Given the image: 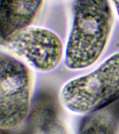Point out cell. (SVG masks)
<instances>
[{"mask_svg":"<svg viewBox=\"0 0 119 134\" xmlns=\"http://www.w3.org/2000/svg\"><path fill=\"white\" fill-rule=\"evenodd\" d=\"M33 79L29 66L11 53L0 52V129L14 131L31 110Z\"/></svg>","mask_w":119,"mask_h":134,"instance_id":"3","label":"cell"},{"mask_svg":"<svg viewBox=\"0 0 119 134\" xmlns=\"http://www.w3.org/2000/svg\"><path fill=\"white\" fill-rule=\"evenodd\" d=\"M67 110L87 115L102 110L119 98V51L92 72L67 82L60 92Z\"/></svg>","mask_w":119,"mask_h":134,"instance_id":"2","label":"cell"},{"mask_svg":"<svg viewBox=\"0 0 119 134\" xmlns=\"http://www.w3.org/2000/svg\"><path fill=\"white\" fill-rule=\"evenodd\" d=\"M100 111L85 115L80 121L77 134H114L111 119Z\"/></svg>","mask_w":119,"mask_h":134,"instance_id":"6","label":"cell"},{"mask_svg":"<svg viewBox=\"0 0 119 134\" xmlns=\"http://www.w3.org/2000/svg\"><path fill=\"white\" fill-rule=\"evenodd\" d=\"M109 0H74L73 21L65 50L67 69L92 66L107 48L113 26Z\"/></svg>","mask_w":119,"mask_h":134,"instance_id":"1","label":"cell"},{"mask_svg":"<svg viewBox=\"0 0 119 134\" xmlns=\"http://www.w3.org/2000/svg\"><path fill=\"white\" fill-rule=\"evenodd\" d=\"M4 41L11 54L40 72L54 70L63 59L62 40L47 28L32 25Z\"/></svg>","mask_w":119,"mask_h":134,"instance_id":"4","label":"cell"},{"mask_svg":"<svg viewBox=\"0 0 119 134\" xmlns=\"http://www.w3.org/2000/svg\"><path fill=\"white\" fill-rule=\"evenodd\" d=\"M113 2V6H114V8H115L116 12H117V14L119 17V0H112Z\"/></svg>","mask_w":119,"mask_h":134,"instance_id":"7","label":"cell"},{"mask_svg":"<svg viewBox=\"0 0 119 134\" xmlns=\"http://www.w3.org/2000/svg\"><path fill=\"white\" fill-rule=\"evenodd\" d=\"M44 0H0V37L6 40L30 27L38 16Z\"/></svg>","mask_w":119,"mask_h":134,"instance_id":"5","label":"cell"}]
</instances>
